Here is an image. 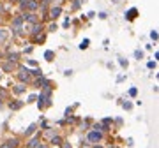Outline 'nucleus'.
Here are the masks:
<instances>
[{"label":"nucleus","instance_id":"obj_1","mask_svg":"<svg viewBox=\"0 0 159 148\" xmlns=\"http://www.w3.org/2000/svg\"><path fill=\"white\" fill-rule=\"evenodd\" d=\"M21 21H23V18H16L12 21V27H14V32H19L21 30Z\"/></svg>","mask_w":159,"mask_h":148},{"label":"nucleus","instance_id":"obj_2","mask_svg":"<svg viewBox=\"0 0 159 148\" xmlns=\"http://www.w3.org/2000/svg\"><path fill=\"white\" fill-rule=\"evenodd\" d=\"M19 78L23 79V81H28V78H30V76H28V71H27L25 67H19Z\"/></svg>","mask_w":159,"mask_h":148},{"label":"nucleus","instance_id":"obj_3","mask_svg":"<svg viewBox=\"0 0 159 148\" xmlns=\"http://www.w3.org/2000/svg\"><path fill=\"white\" fill-rule=\"evenodd\" d=\"M88 139L90 141H99L101 139V132H90L88 134Z\"/></svg>","mask_w":159,"mask_h":148},{"label":"nucleus","instance_id":"obj_4","mask_svg":"<svg viewBox=\"0 0 159 148\" xmlns=\"http://www.w3.org/2000/svg\"><path fill=\"white\" fill-rule=\"evenodd\" d=\"M136 14H138V11H136V9H129L126 16H127V19H134V18H136Z\"/></svg>","mask_w":159,"mask_h":148},{"label":"nucleus","instance_id":"obj_5","mask_svg":"<svg viewBox=\"0 0 159 148\" xmlns=\"http://www.w3.org/2000/svg\"><path fill=\"white\" fill-rule=\"evenodd\" d=\"M60 12H62V9H60V7H55V9H51V12H50V16H51V18H57V16H58Z\"/></svg>","mask_w":159,"mask_h":148},{"label":"nucleus","instance_id":"obj_6","mask_svg":"<svg viewBox=\"0 0 159 148\" xmlns=\"http://www.w3.org/2000/svg\"><path fill=\"white\" fill-rule=\"evenodd\" d=\"M27 6H28V9H30V11H35V9H37V2H35V0H30Z\"/></svg>","mask_w":159,"mask_h":148},{"label":"nucleus","instance_id":"obj_7","mask_svg":"<svg viewBox=\"0 0 159 148\" xmlns=\"http://www.w3.org/2000/svg\"><path fill=\"white\" fill-rule=\"evenodd\" d=\"M80 48H81V50L88 48V39H83V41H81V44H80Z\"/></svg>","mask_w":159,"mask_h":148},{"label":"nucleus","instance_id":"obj_8","mask_svg":"<svg viewBox=\"0 0 159 148\" xmlns=\"http://www.w3.org/2000/svg\"><path fill=\"white\" fill-rule=\"evenodd\" d=\"M28 146H30V148H35V146H37V138H34V139H30V143H28Z\"/></svg>","mask_w":159,"mask_h":148},{"label":"nucleus","instance_id":"obj_9","mask_svg":"<svg viewBox=\"0 0 159 148\" xmlns=\"http://www.w3.org/2000/svg\"><path fill=\"white\" fill-rule=\"evenodd\" d=\"M23 18H25V19H28V21H35V16H34V14H25Z\"/></svg>","mask_w":159,"mask_h":148},{"label":"nucleus","instance_id":"obj_10","mask_svg":"<svg viewBox=\"0 0 159 148\" xmlns=\"http://www.w3.org/2000/svg\"><path fill=\"white\" fill-rule=\"evenodd\" d=\"M34 131H35V125H30V127H28V129H27V134L30 136V134H32Z\"/></svg>","mask_w":159,"mask_h":148},{"label":"nucleus","instance_id":"obj_11","mask_svg":"<svg viewBox=\"0 0 159 148\" xmlns=\"http://www.w3.org/2000/svg\"><path fill=\"white\" fill-rule=\"evenodd\" d=\"M6 37H7V34L4 30H0V41H6Z\"/></svg>","mask_w":159,"mask_h":148},{"label":"nucleus","instance_id":"obj_12","mask_svg":"<svg viewBox=\"0 0 159 148\" xmlns=\"http://www.w3.org/2000/svg\"><path fill=\"white\" fill-rule=\"evenodd\" d=\"M51 143H55V145H60V138H58V136H55V138L51 139Z\"/></svg>","mask_w":159,"mask_h":148},{"label":"nucleus","instance_id":"obj_13","mask_svg":"<svg viewBox=\"0 0 159 148\" xmlns=\"http://www.w3.org/2000/svg\"><path fill=\"white\" fill-rule=\"evenodd\" d=\"M44 56H46L48 60H51V56H53V51H46V55H44Z\"/></svg>","mask_w":159,"mask_h":148},{"label":"nucleus","instance_id":"obj_14","mask_svg":"<svg viewBox=\"0 0 159 148\" xmlns=\"http://www.w3.org/2000/svg\"><path fill=\"white\" fill-rule=\"evenodd\" d=\"M25 88L23 87H21V85H19V87H16V94H21V92H23Z\"/></svg>","mask_w":159,"mask_h":148},{"label":"nucleus","instance_id":"obj_15","mask_svg":"<svg viewBox=\"0 0 159 148\" xmlns=\"http://www.w3.org/2000/svg\"><path fill=\"white\" fill-rule=\"evenodd\" d=\"M19 106H21V102H14V104H11V108L16 109V108H19Z\"/></svg>","mask_w":159,"mask_h":148},{"label":"nucleus","instance_id":"obj_16","mask_svg":"<svg viewBox=\"0 0 159 148\" xmlns=\"http://www.w3.org/2000/svg\"><path fill=\"white\" fill-rule=\"evenodd\" d=\"M19 2H21V6H23V7H25V6H27V4L30 2V0H19Z\"/></svg>","mask_w":159,"mask_h":148},{"label":"nucleus","instance_id":"obj_17","mask_svg":"<svg viewBox=\"0 0 159 148\" xmlns=\"http://www.w3.org/2000/svg\"><path fill=\"white\" fill-rule=\"evenodd\" d=\"M0 148H14V146H11L9 143H6V145H2V146H0Z\"/></svg>","mask_w":159,"mask_h":148},{"label":"nucleus","instance_id":"obj_18","mask_svg":"<svg viewBox=\"0 0 159 148\" xmlns=\"http://www.w3.org/2000/svg\"><path fill=\"white\" fill-rule=\"evenodd\" d=\"M4 97H6V92H4V90H0V99H4Z\"/></svg>","mask_w":159,"mask_h":148},{"label":"nucleus","instance_id":"obj_19","mask_svg":"<svg viewBox=\"0 0 159 148\" xmlns=\"http://www.w3.org/2000/svg\"><path fill=\"white\" fill-rule=\"evenodd\" d=\"M35 148H46V146H44V145H37Z\"/></svg>","mask_w":159,"mask_h":148},{"label":"nucleus","instance_id":"obj_20","mask_svg":"<svg viewBox=\"0 0 159 148\" xmlns=\"http://www.w3.org/2000/svg\"><path fill=\"white\" fill-rule=\"evenodd\" d=\"M64 148H71V145H64Z\"/></svg>","mask_w":159,"mask_h":148},{"label":"nucleus","instance_id":"obj_21","mask_svg":"<svg viewBox=\"0 0 159 148\" xmlns=\"http://www.w3.org/2000/svg\"><path fill=\"white\" fill-rule=\"evenodd\" d=\"M0 12H2V6H0Z\"/></svg>","mask_w":159,"mask_h":148},{"label":"nucleus","instance_id":"obj_22","mask_svg":"<svg viewBox=\"0 0 159 148\" xmlns=\"http://www.w3.org/2000/svg\"><path fill=\"white\" fill-rule=\"evenodd\" d=\"M96 148H101V146H96Z\"/></svg>","mask_w":159,"mask_h":148}]
</instances>
